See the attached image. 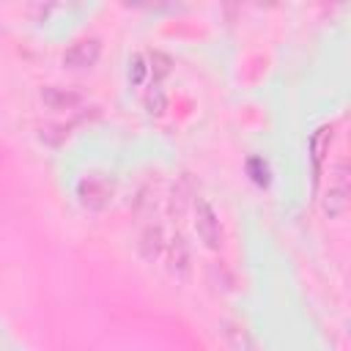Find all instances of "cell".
I'll return each mask as SVG.
<instances>
[{
  "label": "cell",
  "instance_id": "8",
  "mask_svg": "<svg viewBox=\"0 0 351 351\" xmlns=\"http://www.w3.org/2000/svg\"><path fill=\"white\" fill-rule=\"evenodd\" d=\"M167 261H170V271L186 274V269H189V247H186V241H184L181 233H176L170 239V244H167Z\"/></svg>",
  "mask_w": 351,
  "mask_h": 351
},
{
  "label": "cell",
  "instance_id": "11",
  "mask_svg": "<svg viewBox=\"0 0 351 351\" xmlns=\"http://www.w3.org/2000/svg\"><path fill=\"white\" fill-rule=\"evenodd\" d=\"M162 230L159 228H148L145 233H143V241H140V250H143V255L145 258H156L159 252H162Z\"/></svg>",
  "mask_w": 351,
  "mask_h": 351
},
{
  "label": "cell",
  "instance_id": "4",
  "mask_svg": "<svg viewBox=\"0 0 351 351\" xmlns=\"http://www.w3.org/2000/svg\"><path fill=\"white\" fill-rule=\"evenodd\" d=\"M99 55H101V44H99V38H80V41H74V44L66 49V55H63V66H66V69H74V71H80V69H90V66H96Z\"/></svg>",
  "mask_w": 351,
  "mask_h": 351
},
{
  "label": "cell",
  "instance_id": "5",
  "mask_svg": "<svg viewBox=\"0 0 351 351\" xmlns=\"http://www.w3.org/2000/svg\"><path fill=\"white\" fill-rule=\"evenodd\" d=\"M332 137H335V129L332 126H318L310 137V159H313V184L318 186V178L324 173V159L329 154V145H332Z\"/></svg>",
  "mask_w": 351,
  "mask_h": 351
},
{
  "label": "cell",
  "instance_id": "10",
  "mask_svg": "<svg viewBox=\"0 0 351 351\" xmlns=\"http://www.w3.org/2000/svg\"><path fill=\"white\" fill-rule=\"evenodd\" d=\"M143 104H145V110H148L151 115H162V112H165V107H167V96H165V88L151 82V88H148V93H145Z\"/></svg>",
  "mask_w": 351,
  "mask_h": 351
},
{
  "label": "cell",
  "instance_id": "7",
  "mask_svg": "<svg viewBox=\"0 0 351 351\" xmlns=\"http://www.w3.org/2000/svg\"><path fill=\"white\" fill-rule=\"evenodd\" d=\"M41 101L49 110H74L82 101V96L77 90L60 88V85H47V88H41Z\"/></svg>",
  "mask_w": 351,
  "mask_h": 351
},
{
  "label": "cell",
  "instance_id": "13",
  "mask_svg": "<svg viewBox=\"0 0 351 351\" xmlns=\"http://www.w3.org/2000/svg\"><path fill=\"white\" fill-rule=\"evenodd\" d=\"M145 74H148V63H145V58L143 55H132L129 58V82L132 85H143L145 82Z\"/></svg>",
  "mask_w": 351,
  "mask_h": 351
},
{
  "label": "cell",
  "instance_id": "3",
  "mask_svg": "<svg viewBox=\"0 0 351 351\" xmlns=\"http://www.w3.org/2000/svg\"><path fill=\"white\" fill-rule=\"evenodd\" d=\"M348 211V167L346 162L337 165V181L324 195V214L326 217H343Z\"/></svg>",
  "mask_w": 351,
  "mask_h": 351
},
{
  "label": "cell",
  "instance_id": "9",
  "mask_svg": "<svg viewBox=\"0 0 351 351\" xmlns=\"http://www.w3.org/2000/svg\"><path fill=\"white\" fill-rule=\"evenodd\" d=\"M145 63H148V74L154 77V85H159L173 71V58L167 52H162V49H151Z\"/></svg>",
  "mask_w": 351,
  "mask_h": 351
},
{
  "label": "cell",
  "instance_id": "1",
  "mask_svg": "<svg viewBox=\"0 0 351 351\" xmlns=\"http://www.w3.org/2000/svg\"><path fill=\"white\" fill-rule=\"evenodd\" d=\"M192 225H195V233L197 239L203 241L206 250H219L222 247V228H219V219H217V211L211 208L208 200L203 197H195L192 200Z\"/></svg>",
  "mask_w": 351,
  "mask_h": 351
},
{
  "label": "cell",
  "instance_id": "12",
  "mask_svg": "<svg viewBox=\"0 0 351 351\" xmlns=\"http://www.w3.org/2000/svg\"><path fill=\"white\" fill-rule=\"evenodd\" d=\"M247 173H250V178H252L258 186H269V181H271L269 165H266L261 156H252V159H247Z\"/></svg>",
  "mask_w": 351,
  "mask_h": 351
},
{
  "label": "cell",
  "instance_id": "2",
  "mask_svg": "<svg viewBox=\"0 0 351 351\" xmlns=\"http://www.w3.org/2000/svg\"><path fill=\"white\" fill-rule=\"evenodd\" d=\"M77 195H80V203L85 208L101 211V208H107V203L112 197V181L101 173H90L77 184Z\"/></svg>",
  "mask_w": 351,
  "mask_h": 351
},
{
  "label": "cell",
  "instance_id": "6",
  "mask_svg": "<svg viewBox=\"0 0 351 351\" xmlns=\"http://www.w3.org/2000/svg\"><path fill=\"white\" fill-rule=\"evenodd\" d=\"M219 335L228 351H261L255 337L239 324V321H222L219 324Z\"/></svg>",
  "mask_w": 351,
  "mask_h": 351
}]
</instances>
